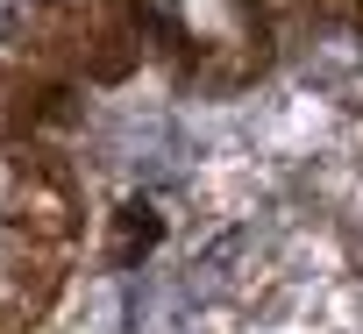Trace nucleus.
I'll list each match as a JSON object with an SVG mask.
<instances>
[{
    "instance_id": "obj_1",
    "label": "nucleus",
    "mask_w": 363,
    "mask_h": 334,
    "mask_svg": "<svg viewBox=\"0 0 363 334\" xmlns=\"http://www.w3.org/2000/svg\"><path fill=\"white\" fill-rule=\"evenodd\" d=\"M8 36H15V22H8V8H0V50H8Z\"/></svg>"
}]
</instances>
